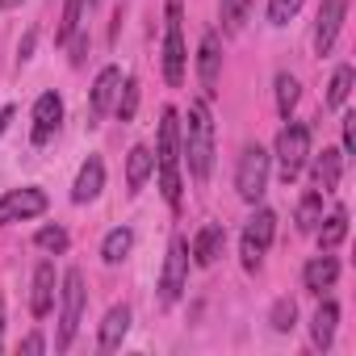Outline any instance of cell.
I'll return each instance as SVG.
<instances>
[{
	"label": "cell",
	"instance_id": "6da1fadb",
	"mask_svg": "<svg viewBox=\"0 0 356 356\" xmlns=\"http://www.w3.org/2000/svg\"><path fill=\"white\" fill-rule=\"evenodd\" d=\"M155 168H159V193L176 210V206H181V122H176V109H163Z\"/></svg>",
	"mask_w": 356,
	"mask_h": 356
},
{
	"label": "cell",
	"instance_id": "7a4b0ae2",
	"mask_svg": "<svg viewBox=\"0 0 356 356\" xmlns=\"http://www.w3.org/2000/svg\"><path fill=\"white\" fill-rule=\"evenodd\" d=\"M185 155H189V172L193 181H206L210 168H214V122L206 101L189 105V122H185Z\"/></svg>",
	"mask_w": 356,
	"mask_h": 356
},
{
	"label": "cell",
	"instance_id": "3957f363",
	"mask_svg": "<svg viewBox=\"0 0 356 356\" xmlns=\"http://www.w3.org/2000/svg\"><path fill=\"white\" fill-rule=\"evenodd\" d=\"M84 298H88V289H84V273L80 268H67L63 273V289H59V335H55V348L59 352H67L72 348V339H76V327H80V314H84Z\"/></svg>",
	"mask_w": 356,
	"mask_h": 356
},
{
	"label": "cell",
	"instance_id": "277c9868",
	"mask_svg": "<svg viewBox=\"0 0 356 356\" xmlns=\"http://www.w3.org/2000/svg\"><path fill=\"white\" fill-rule=\"evenodd\" d=\"M306 159H310V126L289 122V126L277 134V172H281L285 185H293L298 176H302Z\"/></svg>",
	"mask_w": 356,
	"mask_h": 356
},
{
	"label": "cell",
	"instance_id": "5b68a950",
	"mask_svg": "<svg viewBox=\"0 0 356 356\" xmlns=\"http://www.w3.org/2000/svg\"><path fill=\"white\" fill-rule=\"evenodd\" d=\"M268 172H273V155L264 147H243L239 155V172H235V189L243 202H260L268 189Z\"/></svg>",
	"mask_w": 356,
	"mask_h": 356
},
{
	"label": "cell",
	"instance_id": "8992f818",
	"mask_svg": "<svg viewBox=\"0 0 356 356\" xmlns=\"http://www.w3.org/2000/svg\"><path fill=\"white\" fill-rule=\"evenodd\" d=\"M163 76L172 88L185 84V38H181V0H168V34H163Z\"/></svg>",
	"mask_w": 356,
	"mask_h": 356
},
{
	"label": "cell",
	"instance_id": "52a82bcc",
	"mask_svg": "<svg viewBox=\"0 0 356 356\" xmlns=\"http://www.w3.org/2000/svg\"><path fill=\"white\" fill-rule=\"evenodd\" d=\"M185 281H189V243L176 235V239L168 243V260H163V277H159V302L172 306L176 298H181Z\"/></svg>",
	"mask_w": 356,
	"mask_h": 356
},
{
	"label": "cell",
	"instance_id": "ba28073f",
	"mask_svg": "<svg viewBox=\"0 0 356 356\" xmlns=\"http://www.w3.org/2000/svg\"><path fill=\"white\" fill-rule=\"evenodd\" d=\"M47 210V193L42 189H13L0 197V227L22 222V218H38Z\"/></svg>",
	"mask_w": 356,
	"mask_h": 356
},
{
	"label": "cell",
	"instance_id": "9c48e42d",
	"mask_svg": "<svg viewBox=\"0 0 356 356\" xmlns=\"http://www.w3.org/2000/svg\"><path fill=\"white\" fill-rule=\"evenodd\" d=\"M218 67H222V42H218V30H206L197 47V76L206 97H218Z\"/></svg>",
	"mask_w": 356,
	"mask_h": 356
},
{
	"label": "cell",
	"instance_id": "30bf717a",
	"mask_svg": "<svg viewBox=\"0 0 356 356\" xmlns=\"http://www.w3.org/2000/svg\"><path fill=\"white\" fill-rule=\"evenodd\" d=\"M343 13H348V0H323L318 9V22H314V51L327 55L339 38V26H343Z\"/></svg>",
	"mask_w": 356,
	"mask_h": 356
},
{
	"label": "cell",
	"instance_id": "8fae6325",
	"mask_svg": "<svg viewBox=\"0 0 356 356\" xmlns=\"http://www.w3.org/2000/svg\"><path fill=\"white\" fill-rule=\"evenodd\" d=\"M59 122H63V101H59V92H42V97L34 101V143L42 147V143L59 130Z\"/></svg>",
	"mask_w": 356,
	"mask_h": 356
},
{
	"label": "cell",
	"instance_id": "7c38bea8",
	"mask_svg": "<svg viewBox=\"0 0 356 356\" xmlns=\"http://www.w3.org/2000/svg\"><path fill=\"white\" fill-rule=\"evenodd\" d=\"M105 189V163H101V155H88L84 159V168H80V176H76V185H72V202H92L97 193Z\"/></svg>",
	"mask_w": 356,
	"mask_h": 356
},
{
	"label": "cell",
	"instance_id": "4fadbf2b",
	"mask_svg": "<svg viewBox=\"0 0 356 356\" xmlns=\"http://www.w3.org/2000/svg\"><path fill=\"white\" fill-rule=\"evenodd\" d=\"M51 306H55V264H51V260H42V264L34 268L30 310H34V318H42V314H51Z\"/></svg>",
	"mask_w": 356,
	"mask_h": 356
},
{
	"label": "cell",
	"instance_id": "5bb4252c",
	"mask_svg": "<svg viewBox=\"0 0 356 356\" xmlns=\"http://www.w3.org/2000/svg\"><path fill=\"white\" fill-rule=\"evenodd\" d=\"M339 172H343V151H327L323 147V155H314V189L318 193H335L339 189Z\"/></svg>",
	"mask_w": 356,
	"mask_h": 356
},
{
	"label": "cell",
	"instance_id": "9a60e30c",
	"mask_svg": "<svg viewBox=\"0 0 356 356\" xmlns=\"http://www.w3.org/2000/svg\"><path fill=\"white\" fill-rule=\"evenodd\" d=\"M118 88H122V72L118 67H101L97 84H92V118H105L118 101Z\"/></svg>",
	"mask_w": 356,
	"mask_h": 356
},
{
	"label": "cell",
	"instance_id": "2e32d148",
	"mask_svg": "<svg viewBox=\"0 0 356 356\" xmlns=\"http://www.w3.org/2000/svg\"><path fill=\"white\" fill-rule=\"evenodd\" d=\"M222 243H227V231H222L218 222L202 227V231H197V239H193V260H197L202 268H210V264L222 256Z\"/></svg>",
	"mask_w": 356,
	"mask_h": 356
},
{
	"label": "cell",
	"instance_id": "e0dca14e",
	"mask_svg": "<svg viewBox=\"0 0 356 356\" xmlns=\"http://www.w3.org/2000/svg\"><path fill=\"white\" fill-rule=\"evenodd\" d=\"M335 277H339V264H335V256H314L306 268H302V281H306V289L310 293H323V289H331L335 285Z\"/></svg>",
	"mask_w": 356,
	"mask_h": 356
},
{
	"label": "cell",
	"instance_id": "ac0fdd59",
	"mask_svg": "<svg viewBox=\"0 0 356 356\" xmlns=\"http://www.w3.org/2000/svg\"><path fill=\"white\" fill-rule=\"evenodd\" d=\"M126 331H130V306H113V310L105 314V323H101V352L122 348Z\"/></svg>",
	"mask_w": 356,
	"mask_h": 356
},
{
	"label": "cell",
	"instance_id": "d6986e66",
	"mask_svg": "<svg viewBox=\"0 0 356 356\" xmlns=\"http://www.w3.org/2000/svg\"><path fill=\"white\" fill-rule=\"evenodd\" d=\"M151 172H155V155H151L147 147H134L130 159H126V185H130V193H138V189L147 185Z\"/></svg>",
	"mask_w": 356,
	"mask_h": 356
},
{
	"label": "cell",
	"instance_id": "ffe728a7",
	"mask_svg": "<svg viewBox=\"0 0 356 356\" xmlns=\"http://www.w3.org/2000/svg\"><path fill=\"white\" fill-rule=\"evenodd\" d=\"M335 323H339V306H335V302H323V306L314 310V327H310V331H314V348H323V352L331 348Z\"/></svg>",
	"mask_w": 356,
	"mask_h": 356
},
{
	"label": "cell",
	"instance_id": "44dd1931",
	"mask_svg": "<svg viewBox=\"0 0 356 356\" xmlns=\"http://www.w3.org/2000/svg\"><path fill=\"white\" fill-rule=\"evenodd\" d=\"M130 248H134V231L130 227H113L105 235V243H101V256H105V264H122L130 256Z\"/></svg>",
	"mask_w": 356,
	"mask_h": 356
},
{
	"label": "cell",
	"instance_id": "7402d4cb",
	"mask_svg": "<svg viewBox=\"0 0 356 356\" xmlns=\"http://www.w3.org/2000/svg\"><path fill=\"white\" fill-rule=\"evenodd\" d=\"M318 222H323V193L310 189V193L298 202V231H302V235H314Z\"/></svg>",
	"mask_w": 356,
	"mask_h": 356
},
{
	"label": "cell",
	"instance_id": "603a6c76",
	"mask_svg": "<svg viewBox=\"0 0 356 356\" xmlns=\"http://www.w3.org/2000/svg\"><path fill=\"white\" fill-rule=\"evenodd\" d=\"M314 235H318V248H323V252L339 248V243H343V235H348V214H343V210H335L327 222H318V227H314Z\"/></svg>",
	"mask_w": 356,
	"mask_h": 356
},
{
	"label": "cell",
	"instance_id": "cb8c5ba5",
	"mask_svg": "<svg viewBox=\"0 0 356 356\" xmlns=\"http://www.w3.org/2000/svg\"><path fill=\"white\" fill-rule=\"evenodd\" d=\"M273 231H277V214H273V210H256V218L248 222V231H243V235L268 252V243H273Z\"/></svg>",
	"mask_w": 356,
	"mask_h": 356
},
{
	"label": "cell",
	"instance_id": "d4e9b609",
	"mask_svg": "<svg viewBox=\"0 0 356 356\" xmlns=\"http://www.w3.org/2000/svg\"><path fill=\"white\" fill-rule=\"evenodd\" d=\"M352 80H356V72H352L348 63H343V67H335V76H331V84H327V105H331V109H339V105L348 101Z\"/></svg>",
	"mask_w": 356,
	"mask_h": 356
},
{
	"label": "cell",
	"instance_id": "484cf974",
	"mask_svg": "<svg viewBox=\"0 0 356 356\" xmlns=\"http://www.w3.org/2000/svg\"><path fill=\"white\" fill-rule=\"evenodd\" d=\"M113 113L122 122H134V113H138V80H122L118 101H113Z\"/></svg>",
	"mask_w": 356,
	"mask_h": 356
},
{
	"label": "cell",
	"instance_id": "4316f807",
	"mask_svg": "<svg viewBox=\"0 0 356 356\" xmlns=\"http://www.w3.org/2000/svg\"><path fill=\"white\" fill-rule=\"evenodd\" d=\"M218 5H222V30L239 34V30H243V22H248L252 0H218Z\"/></svg>",
	"mask_w": 356,
	"mask_h": 356
},
{
	"label": "cell",
	"instance_id": "83f0119b",
	"mask_svg": "<svg viewBox=\"0 0 356 356\" xmlns=\"http://www.w3.org/2000/svg\"><path fill=\"white\" fill-rule=\"evenodd\" d=\"M298 97H302V84H298L293 76H277V109H281V118H289V113H293Z\"/></svg>",
	"mask_w": 356,
	"mask_h": 356
},
{
	"label": "cell",
	"instance_id": "f1b7e54d",
	"mask_svg": "<svg viewBox=\"0 0 356 356\" xmlns=\"http://www.w3.org/2000/svg\"><path fill=\"white\" fill-rule=\"evenodd\" d=\"M293 318H298V306H293V298H277L273 302V314H268V323H273V331H293Z\"/></svg>",
	"mask_w": 356,
	"mask_h": 356
},
{
	"label": "cell",
	"instance_id": "f546056e",
	"mask_svg": "<svg viewBox=\"0 0 356 356\" xmlns=\"http://www.w3.org/2000/svg\"><path fill=\"white\" fill-rule=\"evenodd\" d=\"M80 17H84V0H67V9H63V26H59V42H72L80 34Z\"/></svg>",
	"mask_w": 356,
	"mask_h": 356
},
{
	"label": "cell",
	"instance_id": "4dcf8cb0",
	"mask_svg": "<svg viewBox=\"0 0 356 356\" xmlns=\"http://www.w3.org/2000/svg\"><path fill=\"white\" fill-rule=\"evenodd\" d=\"M34 243H38L42 252H67V231H63V227H42V231L34 235Z\"/></svg>",
	"mask_w": 356,
	"mask_h": 356
},
{
	"label": "cell",
	"instance_id": "1f68e13d",
	"mask_svg": "<svg viewBox=\"0 0 356 356\" xmlns=\"http://www.w3.org/2000/svg\"><path fill=\"white\" fill-rule=\"evenodd\" d=\"M298 9H302V0H268V22L273 26H285Z\"/></svg>",
	"mask_w": 356,
	"mask_h": 356
},
{
	"label": "cell",
	"instance_id": "d6a6232c",
	"mask_svg": "<svg viewBox=\"0 0 356 356\" xmlns=\"http://www.w3.org/2000/svg\"><path fill=\"white\" fill-rule=\"evenodd\" d=\"M239 252H243V268H248V273H256V268H260V260H264V248H260V243H252V239L243 235Z\"/></svg>",
	"mask_w": 356,
	"mask_h": 356
},
{
	"label": "cell",
	"instance_id": "836d02e7",
	"mask_svg": "<svg viewBox=\"0 0 356 356\" xmlns=\"http://www.w3.org/2000/svg\"><path fill=\"white\" fill-rule=\"evenodd\" d=\"M343 155H356V113H343Z\"/></svg>",
	"mask_w": 356,
	"mask_h": 356
},
{
	"label": "cell",
	"instance_id": "e575fe53",
	"mask_svg": "<svg viewBox=\"0 0 356 356\" xmlns=\"http://www.w3.org/2000/svg\"><path fill=\"white\" fill-rule=\"evenodd\" d=\"M42 348H47V339H42V335H38V331H34V335H26V339H22V352H30V356H38V352H42Z\"/></svg>",
	"mask_w": 356,
	"mask_h": 356
},
{
	"label": "cell",
	"instance_id": "d590c367",
	"mask_svg": "<svg viewBox=\"0 0 356 356\" xmlns=\"http://www.w3.org/2000/svg\"><path fill=\"white\" fill-rule=\"evenodd\" d=\"M30 51H34V30H30V34L22 38V47H17V67H22V63L30 59Z\"/></svg>",
	"mask_w": 356,
	"mask_h": 356
},
{
	"label": "cell",
	"instance_id": "8d00e7d4",
	"mask_svg": "<svg viewBox=\"0 0 356 356\" xmlns=\"http://www.w3.org/2000/svg\"><path fill=\"white\" fill-rule=\"evenodd\" d=\"M84 55H88V38H76V55H72V63L80 67V63H84Z\"/></svg>",
	"mask_w": 356,
	"mask_h": 356
},
{
	"label": "cell",
	"instance_id": "74e56055",
	"mask_svg": "<svg viewBox=\"0 0 356 356\" xmlns=\"http://www.w3.org/2000/svg\"><path fill=\"white\" fill-rule=\"evenodd\" d=\"M13 118H17V109H13V105H5V109H0V134L9 130V122H13Z\"/></svg>",
	"mask_w": 356,
	"mask_h": 356
},
{
	"label": "cell",
	"instance_id": "f35d334b",
	"mask_svg": "<svg viewBox=\"0 0 356 356\" xmlns=\"http://www.w3.org/2000/svg\"><path fill=\"white\" fill-rule=\"evenodd\" d=\"M13 5H22V0H0V9H13Z\"/></svg>",
	"mask_w": 356,
	"mask_h": 356
},
{
	"label": "cell",
	"instance_id": "ab89813d",
	"mask_svg": "<svg viewBox=\"0 0 356 356\" xmlns=\"http://www.w3.org/2000/svg\"><path fill=\"white\" fill-rule=\"evenodd\" d=\"M0 331H5V302H0Z\"/></svg>",
	"mask_w": 356,
	"mask_h": 356
},
{
	"label": "cell",
	"instance_id": "60d3db41",
	"mask_svg": "<svg viewBox=\"0 0 356 356\" xmlns=\"http://www.w3.org/2000/svg\"><path fill=\"white\" fill-rule=\"evenodd\" d=\"M88 5H97V0H88Z\"/></svg>",
	"mask_w": 356,
	"mask_h": 356
}]
</instances>
